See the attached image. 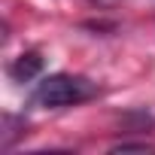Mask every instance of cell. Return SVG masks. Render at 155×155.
Returning <instances> with one entry per match:
<instances>
[{
    "mask_svg": "<svg viewBox=\"0 0 155 155\" xmlns=\"http://www.w3.org/2000/svg\"><path fill=\"white\" fill-rule=\"evenodd\" d=\"M97 94V85L85 76L76 73H52L43 76L34 88V104L43 110H64V107H76L85 104Z\"/></svg>",
    "mask_w": 155,
    "mask_h": 155,
    "instance_id": "6da1fadb",
    "label": "cell"
},
{
    "mask_svg": "<svg viewBox=\"0 0 155 155\" xmlns=\"http://www.w3.org/2000/svg\"><path fill=\"white\" fill-rule=\"evenodd\" d=\"M40 67H43V58H40L37 52H25V55L9 67V73L15 76L18 82H28V79H34V76L40 73Z\"/></svg>",
    "mask_w": 155,
    "mask_h": 155,
    "instance_id": "7a4b0ae2",
    "label": "cell"
}]
</instances>
